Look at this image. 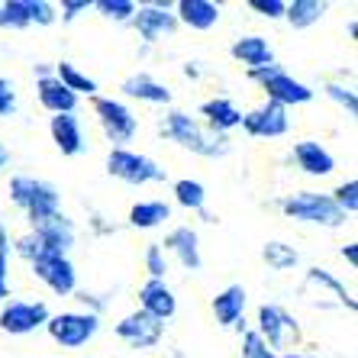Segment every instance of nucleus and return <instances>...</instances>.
Segmentation results:
<instances>
[{
  "label": "nucleus",
  "instance_id": "nucleus-1",
  "mask_svg": "<svg viewBox=\"0 0 358 358\" xmlns=\"http://www.w3.org/2000/svg\"><path fill=\"white\" fill-rule=\"evenodd\" d=\"M162 136L178 142L181 149H191L194 155H203V159H223V155H229V142L223 136H207L197 126V120L191 113H181V110H171L162 120Z\"/></svg>",
  "mask_w": 358,
  "mask_h": 358
},
{
  "label": "nucleus",
  "instance_id": "nucleus-2",
  "mask_svg": "<svg viewBox=\"0 0 358 358\" xmlns=\"http://www.w3.org/2000/svg\"><path fill=\"white\" fill-rule=\"evenodd\" d=\"M10 200H13L20 210H26V217H29L33 226L52 220L55 213H62L59 187L49 181H39V178H29V175L10 178Z\"/></svg>",
  "mask_w": 358,
  "mask_h": 358
},
{
  "label": "nucleus",
  "instance_id": "nucleus-3",
  "mask_svg": "<svg viewBox=\"0 0 358 358\" xmlns=\"http://www.w3.org/2000/svg\"><path fill=\"white\" fill-rule=\"evenodd\" d=\"M281 210L284 217L297 220V223H317V226H326V229H339L345 223V213L333 203V197L313 194V191H303L281 200Z\"/></svg>",
  "mask_w": 358,
  "mask_h": 358
},
{
  "label": "nucleus",
  "instance_id": "nucleus-4",
  "mask_svg": "<svg viewBox=\"0 0 358 358\" xmlns=\"http://www.w3.org/2000/svg\"><path fill=\"white\" fill-rule=\"evenodd\" d=\"M252 81H259L262 87H265L268 100H275V103H281L284 110L291 107V103H310L313 100V91H310L303 81H294L287 71H284L278 62H271V65H262V68H252L249 71Z\"/></svg>",
  "mask_w": 358,
  "mask_h": 358
},
{
  "label": "nucleus",
  "instance_id": "nucleus-5",
  "mask_svg": "<svg viewBox=\"0 0 358 358\" xmlns=\"http://www.w3.org/2000/svg\"><path fill=\"white\" fill-rule=\"evenodd\" d=\"M107 171L126 184H152L168 178L159 162H152L149 155H139V152H129V149H110Z\"/></svg>",
  "mask_w": 358,
  "mask_h": 358
},
{
  "label": "nucleus",
  "instance_id": "nucleus-6",
  "mask_svg": "<svg viewBox=\"0 0 358 358\" xmlns=\"http://www.w3.org/2000/svg\"><path fill=\"white\" fill-rule=\"evenodd\" d=\"M45 329H49V336L59 342L62 349H81V345H87L97 336L100 320H97V313H75L71 310V313L49 317Z\"/></svg>",
  "mask_w": 358,
  "mask_h": 358
},
{
  "label": "nucleus",
  "instance_id": "nucleus-7",
  "mask_svg": "<svg viewBox=\"0 0 358 358\" xmlns=\"http://www.w3.org/2000/svg\"><path fill=\"white\" fill-rule=\"evenodd\" d=\"M94 113H97V120H100L103 136H107L117 149H123V142H129L136 136V117L123 100L97 97L94 100Z\"/></svg>",
  "mask_w": 358,
  "mask_h": 358
},
{
  "label": "nucleus",
  "instance_id": "nucleus-8",
  "mask_svg": "<svg viewBox=\"0 0 358 358\" xmlns=\"http://www.w3.org/2000/svg\"><path fill=\"white\" fill-rule=\"evenodd\" d=\"M255 333L262 336V342H265L268 349H287L291 342H297L300 329H297V320L287 313L284 307H278V303H262L259 307V329Z\"/></svg>",
  "mask_w": 358,
  "mask_h": 358
},
{
  "label": "nucleus",
  "instance_id": "nucleus-9",
  "mask_svg": "<svg viewBox=\"0 0 358 358\" xmlns=\"http://www.w3.org/2000/svg\"><path fill=\"white\" fill-rule=\"evenodd\" d=\"M49 307L36 300V303H26V300H10L3 303L0 310V329L10 336H26V333H36L39 326L49 323Z\"/></svg>",
  "mask_w": 358,
  "mask_h": 358
},
{
  "label": "nucleus",
  "instance_id": "nucleus-10",
  "mask_svg": "<svg viewBox=\"0 0 358 358\" xmlns=\"http://www.w3.org/2000/svg\"><path fill=\"white\" fill-rule=\"evenodd\" d=\"M29 265H33V275L39 278L52 294H59V297L75 294L78 275H75V265L68 262V255H42V259L29 262Z\"/></svg>",
  "mask_w": 358,
  "mask_h": 358
},
{
  "label": "nucleus",
  "instance_id": "nucleus-11",
  "mask_svg": "<svg viewBox=\"0 0 358 358\" xmlns=\"http://www.w3.org/2000/svg\"><path fill=\"white\" fill-rule=\"evenodd\" d=\"M117 336L123 342H129L133 349H155L162 336H165V323H159L155 317L142 313V310H133L117 323Z\"/></svg>",
  "mask_w": 358,
  "mask_h": 358
},
{
  "label": "nucleus",
  "instance_id": "nucleus-12",
  "mask_svg": "<svg viewBox=\"0 0 358 358\" xmlns=\"http://www.w3.org/2000/svg\"><path fill=\"white\" fill-rule=\"evenodd\" d=\"M242 129L255 139H278V136L287 133V110L275 100H265L259 110L252 113H242Z\"/></svg>",
  "mask_w": 358,
  "mask_h": 358
},
{
  "label": "nucleus",
  "instance_id": "nucleus-13",
  "mask_svg": "<svg viewBox=\"0 0 358 358\" xmlns=\"http://www.w3.org/2000/svg\"><path fill=\"white\" fill-rule=\"evenodd\" d=\"M133 26H136V33H139L145 42H159V39H165V36L175 33L178 20H175V13H171L165 3H145V7H136Z\"/></svg>",
  "mask_w": 358,
  "mask_h": 358
},
{
  "label": "nucleus",
  "instance_id": "nucleus-14",
  "mask_svg": "<svg viewBox=\"0 0 358 358\" xmlns=\"http://www.w3.org/2000/svg\"><path fill=\"white\" fill-rule=\"evenodd\" d=\"M33 236L39 239L42 255H68V249L75 245V223L65 213H55L52 220L33 226Z\"/></svg>",
  "mask_w": 358,
  "mask_h": 358
},
{
  "label": "nucleus",
  "instance_id": "nucleus-15",
  "mask_svg": "<svg viewBox=\"0 0 358 358\" xmlns=\"http://www.w3.org/2000/svg\"><path fill=\"white\" fill-rule=\"evenodd\" d=\"M139 310L149 313V317H155L159 323H165V320L175 317L178 300L165 281H145L139 287Z\"/></svg>",
  "mask_w": 358,
  "mask_h": 358
},
{
  "label": "nucleus",
  "instance_id": "nucleus-16",
  "mask_svg": "<svg viewBox=\"0 0 358 358\" xmlns=\"http://www.w3.org/2000/svg\"><path fill=\"white\" fill-rule=\"evenodd\" d=\"M294 159H297V168H303V175L326 178V175H333L336 171V159L329 155L326 145H320L317 139L294 142Z\"/></svg>",
  "mask_w": 358,
  "mask_h": 358
},
{
  "label": "nucleus",
  "instance_id": "nucleus-17",
  "mask_svg": "<svg viewBox=\"0 0 358 358\" xmlns=\"http://www.w3.org/2000/svg\"><path fill=\"white\" fill-rule=\"evenodd\" d=\"M162 245H165L162 252H175L178 262H181L187 271H197V268L203 265V259H200L197 229H191V226H175V229L165 236V242H162Z\"/></svg>",
  "mask_w": 358,
  "mask_h": 358
},
{
  "label": "nucleus",
  "instance_id": "nucleus-18",
  "mask_svg": "<svg viewBox=\"0 0 358 358\" xmlns=\"http://www.w3.org/2000/svg\"><path fill=\"white\" fill-rule=\"evenodd\" d=\"M49 133H52V142L59 145L62 155H81L84 152V136H81V123H78L75 113H59L52 117L49 123Z\"/></svg>",
  "mask_w": 358,
  "mask_h": 358
},
{
  "label": "nucleus",
  "instance_id": "nucleus-19",
  "mask_svg": "<svg viewBox=\"0 0 358 358\" xmlns=\"http://www.w3.org/2000/svg\"><path fill=\"white\" fill-rule=\"evenodd\" d=\"M36 94H39V103L49 113H75V107H78V97L71 91H68L65 84L59 81L55 75H45V78H39V84H36Z\"/></svg>",
  "mask_w": 358,
  "mask_h": 358
},
{
  "label": "nucleus",
  "instance_id": "nucleus-20",
  "mask_svg": "<svg viewBox=\"0 0 358 358\" xmlns=\"http://www.w3.org/2000/svg\"><path fill=\"white\" fill-rule=\"evenodd\" d=\"M220 3H210V0H181L178 3V13L175 20L184 26H191V29H213V26L220 23Z\"/></svg>",
  "mask_w": 358,
  "mask_h": 358
},
{
  "label": "nucleus",
  "instance_id": "nucleus-21",
  "mask_svg": "<svg viewBox=\"0 0 358 358\" xmlns=\"http://www.w3.org/2000/svg\"><path fill=\"white\" fill-rule=\"evenodd\" d=\"M200 117L207 120V126L213 133H229V129H236L242 123V113L236 110L233 100L226 97H213L207 103H200Z\"/></svg>",
  "mask_w": 358,
  "mask_h": 358
},
{
  "label": "nucleus",
  "instance_id": "nucleus-22",
  "mask_svg": "<svg viewBox=\"0 0 358 358\" xmlns=\"http://www.w3.org/2000/svg\"><path fill=\"white\" fill-rule=\"evenodd\" d=\"M245 313V287L242 284H229L226 291L213 297V317L220 326H236Z\"/></svg>",
  "mask_w": 358,
  "mask_h": 358
},
{
  "label": "nucleus",
  "instance_id": "nucleus-23",
  "mask_svg": "<svg viewBox=\"0 0 358 358\" xmlns=\"http://www.w3.org/2000/svg\"><path fill=\"white\" fill-rule=\"evenodd\" d=\"M120 91L126 97H136V100H145V103H171V91H168L165 84H159L152 75H129L123 84H120Z\"/></svg>",
  "mask_w": 358,
  "mask_h": 358
},
{
  "label": "nucleus",
  "instance_id": "nucleus-24",
  "mask_svg": "<svg viewBox=\"0 0 358 358\" xmlns=\"http://www.w3.org/2000/svg\"><path fill=\"white\" fill-rule=\"evenodd\" d=\"M233 59L242 62L249 68H262V65H271L275 55H271V45H268L265 36H242V39L233 42Z\"/></svg>",
  "mask_w": 358,
  "mask_h": 358
},
{
  "label": "nucleus",
  "instance_id": "nucleus-25",
  "mask_svg": "<svg viewBox=\"0 0 358 358\" xmlns=\"http://www.w3.org/2000/svg\"><path fill=\"white\" fill-rule=\"evenodd\" d=\"M165 220H171V207L165 200H142L129 210V226H136V229H155Z\"/></svg>",
  "mask_w": 358,
  "mask_h": 358
},
{
  "label": "nucleus",
  "instance_id": "nucleus-26",
  "mask_svg": "<svg viewBox=\"0 0 358 358\" xmlns=\"http://www.w3.org/2000/svg\"><path fill=\"white\" fill-rule=\"evenodd\" d=\"M323 13H326V3H320V0H294V3L284 7V17H287V23L294 29H307V26L320 23Z\"/></svg>",
  "mask_w": 358,
  "mask_h": 358
},
{
  "label": "nucleus",
  "instance_id": "nucleus-27",
  "mask_svg": "<svg viewBox=\"0 0 358 358\" xmlns=\"http://www.w3.org/2000/svg\"><path fill=\"white\" fill-rule=\"evenodd\" d=\"M55 78H59V81L65 84L75 97H78V94H87V97H94V94H97V81H94V78H87L84 71H78L71 62H59V65H55Z\"/></svg>",
  "mask_w": 358,
  "mask_h": 358
},
{
  "label": "nucleus",
  "instance_id": "nucleus-28",
  "mask_svg": "<svg viewBox=\"0 0 358 358\" xmlns=\"http://www.w3.org/2000/svg\"><path fill=\"white\" fill-rule=\"evenodd\" d=\"M307 281H310V284H317V287H326V291H329L336 300H339L342 307H349V310H355V307H358L355 297H352V294L345 291V284H342L336 275H329L326 268H310V271H307Z\"/></svg>",
  "mask_w": 358,
  "mask_h": 358
},
{
  "label": "nucleus",
  "instance_id": "nucleus-29",
  "mask_svg": "<svg viewBox=\"0 0 358 358\" xmlns=\"http://www.w3.org/2000/svg\"><path fill=\"white\" fill-rule=\"evenodd\" d=\"M175 200L184 210H194V213H203V203H207V191L200 181H191V178H181L175 181Z\"/></svg>",
  "mask_w": 358,
  "mask_h": 358
},
{
  "label": "nucleus",
  "instance_id": "nucleus-30",
  "mask_svg": "<svg viewBox=\"0 0 358 358\" xmlns=\"http://www.w3.org/2000/svg\"><path fill=\"white\" fill-rule=\"evenodd\" d=\"M262 259L268 262V268H275V271H287V268H294L300 262V255L294 245H287V242H265Z\"/></svg>",
  "mask_w": 358,
  "mask_h": 358
},
{
  "label": "nucleus",
  "instance_id": "nucleus-31",
  "mask_svg": "<svg viewBox=\"0 0 358 358\" xmlns=\"http://www.w3.org/2000/svg\"><path fill=\"white\" fill-rule=\"evenodd\" d=\"M0 26L3 29H26L29 23V0H3L0 3Z\"/></svg>",
  "mask_w": 358,
  "mask_h": 358
},
{
  "label": "nucleus",
  "instance_id": "nucleus-32",
  "mask_svg": "<svg viewBox=\"0 0 358 358\" xmlns=\"http://www.w3.org/2000/svg\"><path fill=\"white\" fill-rule=\"evenodd\" d=\"M94 10H97L100 17L113 20V23H133V17H136V3H133V0H97V3H94Z\"/></svg>",
  "mask_w": 358,
  "mask_h": 358
},
{
  "label": "nucleus",
  "instance_id": "nucleus-33",
  "mask_svg": "<svg viewBox=\"0 0 358 358\" xmlns=\"http://www.w3.org/2000/svg\"><path fill=\"white\" fill-rule=\"evenodd\" d=\"M333 203L342 210V213H345V217H355V213H358V181H355V178H349L345 184H339V187H336Z\"/></svg>",
  "mask_w": 358,
  "mask_h": 358
},
{
  "label": "nucleus",
  "instance_id": "nucleus-34",
  "mask_svg": "<svg viewBox=\"0 0 358 358\" xmlns=\"http://www.w3.org/2000/svg\"><path fill=\"white\" fill-rule=\"evenodd\" d=\"M145 271H149V281H165L168 275V259L162 245H149L145 249Z\"/></svg>",
  "mask_w": 358,
  "mask_h": 358
},
{
  "label": "nucleus",
  "instance_id": "nucleus-35",
  "mask_svg": "<svg viewBox=\"0 0 358 358\" xmlns=\"http://www.w3.org/2000/svg\"><path fill=\"white\" fill-rule=\"evenodd\" d=\"M242 358H278V355L268 349L265 342H262V336L252 329V333L242 336Z\"/></svg>",
  "mask_w": 358,
  "mask_h": 358
},
{
  "label": "nucleus",
  "instance_id": "nucleus-36",
  "mask_svg": "<svg viewBox=\"0 0 358 358\" xmlns=\"http://www.w3.org/2000/svg\"><path fill=\"white\" fill-rule=\"evenodd\" d=\"M10 236L7 229L0 233V300L10 294Z\"/></svg>",
  "mask_w": 358,
  "mask_h": 358
},
{
  "label": "nucleus",
  "instance_id": "nucleus-37",
  "mask_svg": "<svg viewBox=\"0 0 358 358\" xmlns=\"http://www.w3.org/2000/svg\"><path fill=\"white\" fill-rule=\"evenodd\" d=\"M326 94H329L339 107H345V113H355V110H358V100H355V91H352V87H342V84H326Z\"/></svg>",
  "mask_w": 358,
  "mask_h": 358
},
{
  "label": "nucleus",
  "instance_id": "nucleus-38",
  "mask_svg": "<svg viewBox=\"0 0 358 358\" xmlns=\"http://www.w3.org/2000/svg\"><path fill=\"white\" fill-rule=\"evenodd\" d=\"M55 7L52 3H45V0H29V23H39V26H49L55 23Z\"/></svg>",
  "mask_w": 358,
  "mask_h": 358
},
{
  "label": "nucleus",
  "instance_id": "nucleus-39",
  "mask_svg": "<svg viewBox=\"0 0 358 358\" xmlns=\"http://www.w3.org/2000/svg\"><path fill=\"white\" fill-rule=\"evenodd\" d=\"M17 113V91L7 78H0V117H13Z\"/></svg>",
  "mask_w": 358,
  "mask_h": 358
},
{
  "label": "nucleus",
  "instance_id": "nucleus-40",
  "mask_svg": "<svg viewBox=\"0 0 358 358\" xmlns=\"http://www.w3.org/2000/svg\"><path fill=\"white\" fill-rule=\"evenodd\" d=\"M249 7L268 20H278V17H284V7H287V3H284V0H249Z\"/></svg>",
  "mask_w": 358,
  "mask_h": 358
},
{
  "label": "nucleus",
  "instance_id": "nucleus-41",
  "mask_svg": "<svg viewBox=\"0 0 358 358\" xmlns=\"http://www.w3.org/2000/svg\"><path fill=\"white\" fill-rule=\"evenodd\" d=\"M91 7H94L91 0H62V20H65V23H75L84 10H91Z\"/></svg>",
  "mask_w": 358,
  "mask_h": 358
},
{
  "label": "nucleus",
  "instance_id": "nucleus-42",
  "mask_svg": "<svg viewBox=\"0 0 358 358\" xmlns=\"http://www.w3.org/2000/svg\"><path fill=\"white\" fill-rule=\"evenodd\" d=\"M342 259L349 262L352 268L358 265V249H355V242H349V245H345V249H342Z\"/></svg>",
  "mask_w": 358,
  "mask_h": 358
},
{
  "label": "nucleus",
  "instance_id": "nucleus-43",
  "mask_svg": "<svg viewBox=\"0 0 358 358\" xmlns=\"http://www.w3.org/2000/svg\"><path fill=\"white\" fill-rule=\"evenodd\" d=\"M7 165H10V149L0 142V168H7Z\"/></svg>",
  "mask_w": 358,
  "mask_h": 358
},
{
  "label": "nucleus",
  "instance_id": "nucleus-44",
  "mask_svg": "<svg viewBox=\"0 0 358 358\" xmlns=\"http://www.w3.org/2000/svg\"><path fill=\"white\" fill-rule=\"evenodd\" d=\"M184 75H187V78H197L200 71H197V68H194V65H184Z\"/></svg>",
  "mask_w": 358,
  "mask_h": 358
},
{
  "label": "nucleus",
  "instance_id": "nucleus-45",
  "mask_svg": "<svg viewBox=\"0 0 358 358\" xmlns=\"http://www.w3.org/2000/svg\"><path fill=\"white\" fill-rule=\"evenodd\" d=\"M278 358H317V355H294L291 352V355H278Z\"/></svg>",
  "mask_w": 358,
  "mask_h": 358
}]
</instances>
